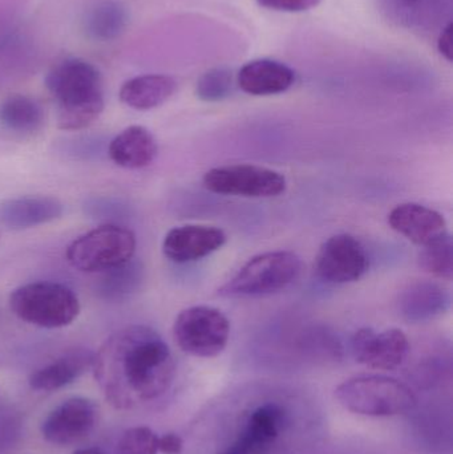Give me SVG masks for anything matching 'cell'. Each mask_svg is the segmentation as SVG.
Masks as SVG:
<instances>
[{"mask_svg":"<svg viewBox=\"0 0 453 454\" xmlns=\"http://www.w3.org/2000/svg\"><path fill=\"white\" fill-rule=\"evenodd\" d=\"M95 379L117 410H132L169 391L176 363L167 341L148 325H135L112 333L95 354Z\"/></svg>","mask_w":453,"mask_h":454,"instance_id":"obj_1","label":"cell"},{"mask_svg":"<svg viewBox=\"0 0 453 454\" xmlns=\"http://www.w3.org/2000/svg\"><path fill=\"white\" fill-rule=\"evenodd\" d=\"M351 348L361 364L371 370L393 371L401 367L409 356L410 341L398 328L375 331L364 327L354 333Z\"/></svg>","mask_w":453,"mask_h":454,"instance_id":"obj_11","label":"cell"},{"mask_svg":"<svg viewBox=\"0 0 453 454\" xmlns=\"http://www.w3.org/2000/svg\"><path fill=\"white\" fill-rule=\"evenodd\" d=\"M119 454H157L159 436L148 427H136L124 432L117 448Z\"/></svg>","mask_w":453,"mask_h":454,"instance_id":"obj_27","label":"cell"},{"mask_svg":"<svg viewBox=\"0 0 453 454\" xmlns=\"http://www.w3.org/2000/svg\"><path fill=\"white\" fill-rule=\"evenodd\" d=\"M74 454H104L100 450H96V448H85V450H76Z\"/></svg>","mask_w":453,"mask_h":454,"instance_id":"obj_31","label":"cell"},{"mask_svg":"<svg viewBox=\"0 0 453 454\" xmlns=\"http://www.w3.org/2000/svg\"><path fill=\"white\" fill-rule=\"evenodd\" d=\"M177 90V82L167 74H141L122 84L120 100L136 111H151L167 103Z\"/></svg>","mask_w":453,"mask_h":454,"instance_id":"obj_20","label":"cell"},{"mask_svg":"<svg viewBox=\"0 0 453 454\" xmlns=\"http://www.w3.org/2000/svg\"><path fill=\"white\" fill-rule=\"evenodd\" d=\"M233 90V74L225 68H215L202 74L197 82V96L204 101H221Z\"/></svg>","mask_w":453,"mask_h":454,"instance_id":"obj_25","label":"cell"},{"mask_svg":"<svg viewBox=\"0 0 453 454\" xmlns=\"http://www.w3.org/2000/svg\"><path fill=\"white\" fill-rule=\"evenodd\" d=\"M98 416V407L93 400L71 397L43 421V436L51 444L60 447L77 444L95 429Z\"/></svg>","mask_w":453,"mask_h":454,"instance_id":"obj_10","label":"cell"},{"mask_svg":"<svg viewBox=\"0 0 453 454\" xmlns=\"http://www.w3.org/2000/svg\"><path fill=\"white\" fill-rule=\"evenodd\" d=\"M136 245L132 230L105 223L76 238L66 248V261L79 271H108L130 261L135 256Z\"/></svg>","mask_w":453,"mask_h":454,"instance_id":"obj_6","label":"cell"},{"mask_svg":"<svg viewBox=\"0 0 453 454\" xmlns=\"http://www.w3.org/2000/svg\"><path fill=\"white\" fill-rule=\"evenodd\" d=\"M10 309L19 319L40 328H63L80 314V301L74 290L58 282H32L15 288Z\"/></svg>","mask_w":453,"mask_h":454,"instance_id":"obj_5","label":"cell"},{"mask_svg":"<svg viewBox=\"0 0 453 454\" xmlns=\"http://www.w3.org/2000/svg\"><path fill=\"white\" fill-rule=\"evenodd\" d=\"M335 399L348 412L369 418H393L417 407V396L406 384L387 376L348 379L335 389Z\"/></svg>","mask_w":453,"mask_h":454,"instance_id":"obj_3","label":"cell"},{"mask_svg":"<svg viewBox=\"0 0 453 454\" xmlns=\"http://www.w3.org/2000/svg\"><path fill=\"white\" fill-rule=\"evenodd\" d=\"M316 270L324 282L346 285L366 274L369 256L361 240L354 235H332L319 248Z\"/></svg>","mask_w":453,"mask_h":454,"instance_id":"obj_9","label":"cell"},{"mask_svg":"<svg viewBox=\"0 0 453 454\" xmlns=\"http://www.w3.org/2000/svg\"><path fill=\"white\" fill-rule=\"evenodd\" d=\"M173 336L181 351L201 359L223 354L230 338V322L226 315L210 306H193L176 317Z\"/></svg>","mask_w":453,"mask_h":454,"instance_id":"obj_7","label":"cell"},{"mask_svg":"<svg viewBox=\"0 0 453 454\" xmlns=\"http://www.w3.org/2000/svg\"><path fill=\"white\" fill-rule=\"evenodd\" d=\"M451 296L438 283L415 282L399 294V315L407 322L423 323L443 315L449 309Z\"/></svg>","mask_w":453,"mask_h":454,"instance_id":"obj_17","label":"cell"},{"mask_svg":"<svg viewBox=\"0 0 453 454\" xmlns=\"http://www.w3.org/2000/svg\"><path fill=\"white\" fill-rule=\"evenodd\" d=\"M439 52L449 61H452V24H449L438 40Z\"/></svg>","mask_w":453,"mask_h":454,"instance_id":"obj_30","label":"cell"},{"mask_svg":"<svg viewBox=\"0 0 453 454\" xmlns=\"http://www.w3.org/2000/svg\"><path fill=\"white\" fill-rule=\"evenodd\" d=\"M63 213L64 205L55 197H19L0 204V223L12 230L32 229L59 220Z\"/></svg>","mask_w":453,"mask_h":454,"instance_id":"obj_16","label":"cell"},{"mask_svg":"<svg viewBox=\"0 0 453 454\" xmlns=\"http://www.w3.org/2000/svg\"><path fill=\"white\" fill-rule=\"evenodd\" d=\"M128 19V11L122 3L105 0L88 11L84 29L90 39L111 42L124 34Z\"/></svg>","mask_w":453,"mask_h":454,"instance_id":"obj_22","label":"cell"},{"mask_svg":"<svg viewBox=\"0 0 453 454\" xmlns=\"http://www.w3.org/2000/svg\"><path fill=\"white\" fill-rule=\"evenodd\" d=\"M144 280V267L135 258L104 271L98 283V295L106 301H124L137 293Z\"/></svg>","mask_w":453,"mask_h":454,"instance_id":"obj_23","label":"cell"},{"mask_svg":"<svg viewBox=\"0 0 453 454\" xmlns=\"http://www.w3.org/2000/svg\"><path fill=\"white\" fill-rule=\"evenodd\" d=\"M204 185L221 196L271 199L286 192L287 181L282 173L250 164L223 165L205 173Z\"/></svg>","mask_w":453,"mask_h":454,"instance_id":"obj_8","label":"cell"},{"mask_svg":"<svg viewBox=\"0 0 453 454\" xmlns=\"http://www.w3.org/2000/svg\"><path fill=\"white\" fill-rule=\"evenodd\" d=\"M184 442L178 434H167L159 437V452L164 454H181Z\"/></svg>","mask_w":453,"mask_h":454,"instance_id":"obj_29","label":"cell"},{"mask_svg":"<svg viewBox=\"0 0 453 454\" xmlns=\"http://www.w3.org/2000/svg\"><path fill=\"white\" fill-rule=\"evenodd\" d=\"M404 7H415V5L420 4L422 0H398Z\"/></svg>","mask_w":453,"mask_h":454,"instance_id":"obj_32","label":"cell"},{"mask_svg":"<svg viewBox=\"0 0 453 454\" xmlns=\"http://www.w3.org/2000/svg\"><path fill=\"white\" fill-rule=\"evenodd\" d=\"M95 354L90 349L74 348L39 368L29 376V386L35 391L51 392L74 383L92 368Z\"/></svg>","mask_w":453,"mask_h":454,"instance_id":"obj_18","label":"cell"},{"mask_svg":"<svg viewBox=\"0 0 453 454\" xmlns=\"http://www.w3.org/2000/svg\"><path fill=\"white\" fill-rule=\"evenodd\" d=\"M322 0H257L261 7L279 12H303L321 4Z\"/></svg>","mask_w":453,"mask_h":454,"instance_id":"obj_28","label":"cell"},{"mask_svg":"<svg viewBox=\"0 0 453 454\" xmlns=\"http://www.w3.org/2000/svg\"><path fill=\"white\" fill-rule=\"evenodd\" d=\"M419 264L425 271L441 279L453 277V242L449 232L423 247Z\"/></svg>","mask_w":453,"mask_h":454,"instance_id":"obj_24","label":"cell"},{"mask_svg":"<svg viewBox=\"0 0 453 454\" xmlns=\"http://www.w3.org/2000/svg\"><path fill=\"white\" fill-rule=\"evenodd\" d=\"M236 82L239 90L247 95H279L294 85L295 72L281 61L257 59L239 69Z\"/></svg>","mask_w":453,"mask_h":454,"instance_id":"obj_15","label":"cell"},{"mask_svg":"<svg viewBox=\"0 0 453 454\" xmlns=\"http://www.w3.org/2000/svg\"><path fill=\"white\" fill-rule=\"evenodd\" d=\"M159 153V145L151 130L132 125L109 143L108 156L117 167L143 169L149 167Z\"/></svg>","mask_w":453,"mask_h":454,"instance_id":"obj_19","label":"cell"},{"mask_svg":"<svg viewBox=\"0 0 453 454\" xmlns=\"http://www.w3.org/2000/svg\"><path fill=\"white\" fill-rule=\"evenodd\" d=\"M302 271V261L292 251H268L246 262L218 294L223 298H260L289 287Z\"/></svg>","mask_w":453,"mask_h":454,"instance_id":"obj_4","label":"cell"},{"mask_svg":"<svg viewBox=\"0 0 453 454\" xmlns=\"http://www.w3.org/2000/svg\"><path fill=\"white\" fill-rule=\"evenodd\" d=\"M44 122V112L35 98L26 95L8 96L0 103V124L19 135L37 132Z\"/></svg>","mask_w":453,"mask_h":454,"instance_id":"obj_21","label":"cell"},{"mask_svg":"<svg viewBox=\"0 0 453 454\" xmlns=\"http://www.w3.org/2000/svg\"><path fill=\"white\" fill-rule=\"evenodd\" d=\"M387 220L394 231L420 247H425L449 232L443 215L415 202H406L394 207Z\"/></svg>","mask_w":453,"mask_h":454,"instance_id":"obj_14","label":"cell"},{"mask_svg":"<svg viewBox=\"0 0 453 454\" xmlns=\"http://www.w3.org/2000/svg\"><path fill=\"white\" fill-rule=\"evenodd\" d=\"M84 212L93 220L108 221L117 225V221L129 217V207L122 200L113 197H92L84 202Z\"/></svg>","mask_w":453,"mask_h":454,"instance_id":"obj_26","label":"cell"},{"mask_svg":"<svg viewBox=\"0 0 453 454\" xmlns=\"http://www.w3.org/2000/svg\"><path fill=\"white\" fill-rule=\"evenodd\" d=\"M226 234L220 227L184 225L169 230L162 242V253L175 263H191L220 250Z\"/></svg>","mask_w":453,"mask_h":454,"instance_id":"obj_13","label":"cell"},{"mask_svg":"<svg viewBox=\"0 0 453 454\" xmlns=\"http://www.w3.org/2000/svg\"><path fill=\"white\" fill-rule=\"evenodd\" d=\"M286 412L277 403H266L252 411L236 439L217 454H268L281 436Z\"/></svg>","mask_w":453,"mask_h":454,"instance_id":"obj_12","label":"cell"},{"mask_svg":"<svg viewBox=\"0 0 453 454\" xmlns=\"http://www.w3.org/2000/svg\"><path fill=\"white\" fill-rule=\"evenodd\" d=\"M45 87L58 104L60 129H85L103 114L100 72L84 59H64L53 66L45 76Z\"/></svg>","mask_w":453,"mask_h":454,"instance_id":"obj_2","label":"cell"}]
</instances>
